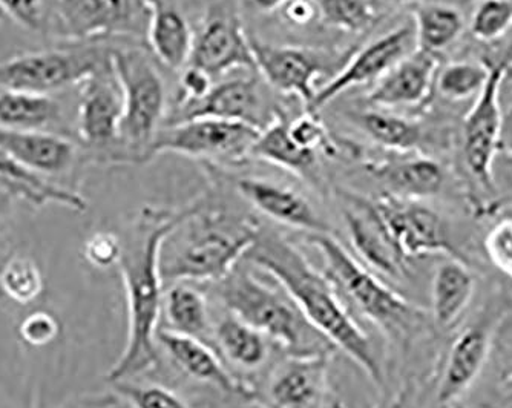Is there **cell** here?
<instances>
[{
  "mask_svg": "<svg viewBox=\"0 0 512 408\" xmlns=\"http://www.w3.org/2000/svg\"><path fill=\"white\" fill-rule=\"evenodd\" d=\"M197 204L180 211L145 208L131 228L119 234L122 254L117 267L125 287L128 339L122 355L106 375L109 384L129 381L158 364V323L165 297L161 249L166 238L195 211Z\"/></svg>",
  "mask_w": 512,
  "mask_h": 408,
  "instance_id": "cell-1",
  "label": "cell"
},
{
  "mask_svg": "<svg viewBox=\"0 0 512 408\" xmlns=\"http://www.w3.org/2000/svg\"><path fill=\"white\" fill-rule=\"evenodd\" d=\"M244 261L269 274L289 293L307 321L336 350L356 362L373 385L385 390V372L375 346L329 278L318 272L301 249L279 232L261 226Z\"/></svg>",
  "mask_w": 512,
  "mask_h": 408,
  "instance_id": "cell-2",
  "label": "cell"
},
{
  "mask_svg": "<svg viewBox=\"0 0 512 408\" xmlns=\"http://www.w3.org/2000/svg\"><path fill=\"white\" fill-rule=\"evenodd\" d=\"M322 258V272L338 290L345 306L375 324L390 343L410 349L430 329L427 310L391 289L375 272L342 246L333 234L307 235Z\"/></svg>",
  "mask_w": 512,
  "mask_h": 408,
  "instance_id": "cell-3",
  "label": "cell"
},
{
  "mask_svg": "<svg viewBox=\"0 0 512 408\" xmlns=\"http://www.w3.org/2000/svg\"><path fill=\"white\" fill-rule=\"evenodd\" d=\"M261 226L226 212L195 211L166 238L160 269L165 284L223 280L247 254Z\"/></svg>",
  "mask_w": 512,
  "mask_h": 408,
  "instance_id": "cell-4",
  "label": "cell"
},
{
  "mask_svg": "<svg viewBox=\"0 0 512 408\" xmlns=\"http://www.w3.org/2000/svg\"><path fill=\"white\" fill-rule=\"evenodd\" d=\"M217 293L229 313L263 333L289 355L336 352L329 339L307 321L289 293L283 287L264 283L244 260L217 281Z\"/></svg>",
  "mask_w": 512,
  "mask_h": 408,
  "instance_id": "cell-5",
  "label": "cell"
},
{
  "mask_svg": "<svg viewBox=\"0 0 512 408\" xmlns=\"http://www.w3.org/2000/svg\"><path fill=\"white\" fill-rule=\"evenodd\" d=\"M112 66L122 85L125 108L119 143L122 162L145 163L165 116V82L154 63L137 48H112Z\"/></svg>",
  "mask_w": 512,
  "mask_h": 408,
  "instance_id": "cell-6",
  "label": "cell"
},
{
  "mask_svg": "<svg viewBox=\"0 0 512 408\" xmlns=\"http://www.w3.org/2000/svg\"><path fill=\"white\" fill-rule=\"evenodd\" d=\"M102 43H62L0 62V88L34 94H59L79 86L111 60Z\"/></svg>",
  "mask_w": 512,
  "mask_h": 408,
  "instance_id": "cell-7",
  "label": "cell"
},
{
  "mask_svg": "<svg viewBox=\"0 0 512 408\" xmlns=\"http://www.w3.org/2000/svg\"><path fill=\"white\" fill-rule=\"evenodd\" d=\"M148 0H50L46 34L60 43L148 36Z\"/></svg>",
  "mask_w": 512,
  "mask_h": 408,
  "instance_id": "cell-8",
  "label": "cell"
},
{
  "mask_svg": "<svg viewBox=\"0 0 512 408\" xmlns=\"http://www.w3.org/2000/svg\"><path fill=\"white\" fill-rule=\"evenodd\" d=\"M512 312V297L505 290L486 298L479 312L451 343L437 384V402L454 404L470 390L485 367L500 327Z\"/></svg>",
  "mask_w": 512,
  "mask_h": 408,
  "instance_id": "cell-9",
  "label": "cell"
},
{
  "mask_svg": "<svg viewBox=\"0 0 512 408\" xmlns=\"http://www.w3.org/2000/svg\"><path fill=\"white\" fill-rule=\"evenodd\" d=\"M335 352L289 355L273 367L253 404L261 408H344L330 381Z\"/></svg>",
  "mask_w": 512,
  "mask_h": 408,
  "instance_id": "cell-10",
  "label": "cell"
},
{
  "mask_svg": "<svg viewBox=\"0 0 512 408\" xmlns=\"http://www.w3.org/2000/svg\"><path fill=\"white\" fill-rule=\"evenodd\" d=\"M260 134V129L253 126L227 120L192 119L171 123L155 135L145 162L166 152L220 162H243L250 157Z\"/></svg>",
  "mask_w": 512,
  "mask_h": 408,
  "instance_id": "cell-11",
  "label": "cell"
},
{
  "mask_svg": "<svg viewBox=\"0 0 512 408\" xmlns=\"http://www.w3.org/2000/svg\"><path fill=\"white\" fill-rule=\"evenodd\" d=\"M76 132L82 148L100 157L114 160V148L120 143L123 119V89L111 60L79 86Z\"/></svg>",
  "mask_w": 512,
  "mask_h": 408,
  "instance_id": "cell-12",
  "label": "cell"
},
{
  "mask_svg": "<svg viewBox=\"0 0 512 408\" xmlns=\"http://www.w3.org/2000/svg\"><path fill=\"white\" fill-rule=\"evenodd\" d=\"M375 204L405 260L427 255H447L463 260L451 243L447 224L421 201L385 194Z\"/></svg>",
  "mask_w": 512,
  "mask_h": 408,
  "instance_id": "cell-13",
  "label": "cell"
},
{
  "mask_svg": "<svg viewBox=\"0 0 512 408\" xmlns=\"http://www.w3.org/2000/svg\"><path fill=\"white\" fill-rule=\"evenodd\" d=\"M509 71L508 62L490 68V77L465 119L463 154L468 171L488 191L494 189L493 163L502 142L503 116L500 89Z\"/></svg>",
  "mask_w": 512,
  "mask_h": 408,
  "instance_id": "cell-14",
  "label": "cell"
},
{
  "mask_svg": "<svg viewBox=\"0 0 512 408\" xmlns=\"http://www.w3.org/2000/svg\"><path fill=\"white\" fill-rule=\"evenodd\" d=\"M283 112L273 109L266 89L256 77L227 80L194 103L178 106L171 123L192 119H218L266 129Z\"/></svg>",
  "mask_w": 512,
  "mask_h": 408,
  "instance_id": "cell-15",
  "label": "cell"
},
{
  "mask_svg": "<svg viewBox=\"0 0 512 408\" xmlns=\"http://www.w3.org/2000/svg\"><path fill=\"white\" fill-rule=\"evenodd\" d=\"M339 197L345 228L358 257L379 277L394 281L408 277V261L391 238L375 201L347 191H339Z\"/></svg>",
  "mask_w": 512,
  "mask_h": 408,
  "instance_id": "cell-16",
  "label": "cell"
},
{
  "mask_svg": "<svg viewBox=\"0 0 512 408\" xmlns=\"http://www.w3.org/2000/svg\"><path fill=\"white\" fill-rule=\"evenodd\" d=\"M411 47H416L414 22L394 28L379 39L368 43L367 47L348 59L344 68H341L327 85L318 89L315 99L307 106V111L318 112L322 106L332 102L348 89L382 79L402 59L413 53Z\"/></svg>",
  "mask_w": 512,
  "mask_h": 408,
  "instance_id": "cell-17",
  "label": "cell"
},
{
  "mask_svg": "<svg viewBox=\"0 0 512 408\" xmlns=\"http://www.w3.org/2000/svg\"><path fill=\"white\" fill-rule=\"evenodd\" d=\"M256 71L279 93L296 96L309 106L315 99L319 76L329 71L327 60L310 50L275 47L250 37Z\"/></svg>",
  "mask_w": 512,
  "mask_h": 408,
  "instance_id": "cell-18",
  "label": "cell"
},
{
  "mask_svg": "<svg viewBox=\"0 0 512 408\" xmlns=\"http://www.w3.org/2000/svg\"><path fill=\"white\" fill-rule=\"evenodd\" d=\"M0 146L25 168L59 186H63V178L76 171L83 158L82 146L57 132L0 129Z\"/></svg>",
  "mask_w": 512,
  "mask_h": 408,
  "instance_id": "cell-19",
  "label": "cell"
},
{
  "mask_svg": "<svg viewBox=\"0 0 512 408\" xmlns=\"http://www.w3.org/2000/svg\"><path fill=\"white\" fill-rule=\"evenodd\" d=\"M158 346L165 350L175 366L194 381L211 385L214 389L253 404L255 389L247 382L235 378L224 367L217 353L201 339L181 335L171 330L160 329L157 333Z\"/></svg>",
  "mask_w": 512,
  "mask_h": 408,
  "instance_id": "cell-20",
  "label": "cell"
},
{
  "mask_svg": "<svg viewBox=\"0 0 512 408\" xmlns=\"http://www.w3.org/2000/svg\"><path fill=\"white\" fill-rule=\"evenodd\" d=\"M238 194L256 211L276 223L313 234H333V228L299 192L264 178L243 177L235 180Z\"/></svg>",
  "mask_w": 512,
  "mask_h": 408,
  "instance_id": "cell-21",
  "label": "cell"
},
{
  "mask_svg": "<svg viewBox=\"0 0 512 408\" xmlns=\"http://www.w3.org/2000/svg\"><path fill=\"white\" fill-rule=\"evenodd\" d=\"M189 65L215 77L237 68L256 70L255 57L240 22L234 16L217 14L207 19L194 37Z\"/></svg>",
  "mask_w": 512,
  "mask_h": 408,
  "instance_id": "cell-22",
  "label": "cell"
},
{
  "mask_svg": "<svg viewBox=\"0 0 512 408\" xmlns=\"http://www.w3.org/2000/svg\"><path fill=\"white\" fill-rule=\"evenodd\" d=\"M436 68L434 54L413 51L378 80L367 100L381 108L417 105L430 93Z\"/></svg>",
  "mask_w": 512,
  "mask_h": 408,
  "instance_id": "cell-23",
  "label": "cell"
},
{
  "mask_svg": "<svg viewBox=\"0 0 512 408\" xmlns=\"http://www.w3.org/2000/svg\"><path fill=\"white\" fill-rule=\"evenodd\" d=\"M0 129L68 135V114L57 94L0 88Z\"/></svg>",
  "mask_w": 512,
  "mask_h": 408,
  "instance_id": "cell-24",
  "label": "cell"
},
{
  "mask_svg": "<svg viewBox=\"0 0 512 408\" xmlns=\"http://www.w3.org/2000/svg\"><path fill=\"white\" fill-rule=\"evenodd\" d=\"M0 191L11 198L43 208L46 204H59L74 212H85L88 203L74 189L54 185L51 181L25 168L19 160L0 146Z\"/></svg>",
  "mask_w": 512,
  "mask_h": 408,
  "instance_id": "cell-25",
  "label": "cell"
},
{
  "mask_svg": "<svg viewBox=\"0 0 512 408\" xmlns=\"http://www.w3.org/2000/svg\"><path fill=\"white\" fill-rule=\"evenodd\" d=\"M476 277L467 263L450 258L437 266L431 283V323L448 330L462 318L473 301Z\"/></svg>",
  "mask_w": 512,
  "mask_h": 408,
  "instance_id": "cell-26",
  "label": "cell"
},
{
  "mask_svg": "<svg viewBox=\"0 0 512 408\" xmlns=\"http://www.w3.org/2000/svg\"><path fill=\"white\" fill-rule=\"evenodd\" d=\"M151 7L149 47L169 70L180 71L189 65L194 48V34L180 10L165 0H148Z\"/></svg>",
  "mask_w": 512,
  "mask_h": 408,
  "instance_id": "cell-27",
  "label": "cell"
},
{
  "mask_svg": "<svg viewBox=\"0 0 512 408\" xmlns=\"http://www.w3.org/2000/svg\"><path fill=\"white\" fill-rule=\"evenodd\" d=\"M368 172L388 188V194L407 200H424L439 194L444 169L430 158H407L398 162L370 163Z\"/></svg>",
  "mask_w": 512,
  "mask_h": 408,
  "instance_id": "cell-28",
  "label": "cell"
},
{
  "mask_svg": "<svg viewBox=\"0 0 512 408\" xmlns=\"http://www.w3.org/2000/svg\"><path fill=\"white\" fill-rule=\"evenodd\" d=\"M161 313H165L168 324L160 329L192 336L204 343L207 339L214 338V324L209 315L206 298L200 290L189 284L180 281L165 289Z\"/></svg>",
  "mask_w": 512,
  "mask_h": 408,
  "instance_id": "cell-29",
  "label": "cell"
},
{
  "mask_svg": "<svg viewBox=\"0 0 512 408\" xmlns=\"http://www.w3.org/2000/svg\"><path fill=\"white\" fill-rule=\"evenodd\" d=\"M250 155L304 178L315 175L316 152L301 148L292 139L289 120L283 114L261 131Z\"/></svg>",
  "mask_w": 512,
  "mask_h": 408,
  "instance_id": "cell-30",
  "label": "cell"
},
{
  "mask_svg": "<svg viewBox=\"0 0 512 408\" xmlns=\"http://www.w3.org/2000/svg\"><path fill=\"white\" fill-rule=\"evenodd\" d=\"M214 339L220 352L241 369H260L269 358L270 339L232 313L215 324Z\"/></svg>",
  "mask_w": 512,
  "mask_h": 408,
  "instance_id": "cell-31",
  "label": "cell"
},
{
  "mask_svg": "<svg viewBox=\"0 0 512 408\" xmlns=\"http://www.w3.org/2000/svg\"><path fill=\"white\" fill-rule=\"evenodd\" d=\"M416 45L419 50L437 53L459 39L463 31V19L456 8L448 5H427L414 14Z\"/></svg>",
  "mask_w": 512,
  "mask_h": 408,
  "instance_id": "cell-32",
  "label": "cell"
},
{
  "mask_svg": "<svg viewBox=\"0 0 512 408\" xmlns=\"http://www.w3.org/2000/svg\"><path fill=\"white\" fill-rule=\"evenodd\" d=\"M356 122L370 135V139L393 151L408 152L421 142V128L416 123L388 112H362L356 117Z\"/></svg>",
  "mask_w": 512,
  "mask_h": 408,
  "instance_id": "cell-33",
  "label": "cell"
},
{
  "mask_svg": "<svg viewBox=\"0 0 512 408\" xmlns=\"http://www.w3.org/2000/svg\"><path fill=\"white\" fill-rule=\"evenodd\" d=\"M0 287L16 303H33L43 290L42 272L31 258L14 257L0 274Z\"/></svg>",
  "mask_w": 512,
  "mask_h": 408,
  "instance_id": "cell-34",
  "label": "cell"
},
{
  "mask_svg": "<svg viewBox=\"0 0 512 408\" xmlns=\"http://www.w3.org/2000/svg\"><path fill=\"white\" fill-rule=\"evenodd\" d=\"M490 77V68L477 63H451L442 70L437 79L439 93L450 100H465L479 96Z\"/></svg>",
  "mask_w": 512,
  "mask_h": 408,
  "instance_id": "cell-35",
  "label": "cell"
},
{
  "mask_svg": "<svg viewBox=\"0 0 512 408\" xmlns=\"http://www.w3.org/2000/svg\"><path fill=\"white\" fill-rule=\"evenodd\" d=\"M319 10L325 24L345 33H362L375 20L367 0H319Z\"/></svg>",
  "mask_w": 512,
  "mask_h": 408,
  "instance_id": "cell-36",
  "label": "cell"
},
{
  "mask_svg": "<svg viewBox=\"0 0 512 408\" xmlns=\"http://www.w3.org/2000/svg\"><path fill=\"white\" fill-rule=\"evenodd\" d=\"M115 395L131 408H195L174 390L157 384H134L131 381H119L111 384Z\"/></svg>",
  "mask_w": 512,
  "mask_h": 408,
  "instance_id": "cell-37",
  "label": "cell"
},
{
  "mask_svg": "<svg viewBox=\"0 0 512 408\" xmlns=\"http://www.w3.org/2000/svg\"><path fill=\"white\" fill-rule=\"evenodd\" d=\"M471 33L482 42H494L512 28V0H480L471 16Z\"/></svg>",
  "mask_w": 512,
  "mask_h": 408,
  "instance_id": "cell-38",
  "label": "cell"
},
{
  "mask_svg": "<svg viewBox=\"0 0 512 408\" xmlns=\"http://www.w3.org/2000/svg\"><path fill=\"white\" fill-rule=\"evenodd\" d=\"M50 0H0V14L31 33L46 34Z\"/></svg>",
  "mask_w": 512,
  "mask_h": 408,
  "instance_id": "cell-39",
  "label": "cell"
},
{
  "mask_svg": "<svg viewBox=\"0 0 512 408\" xmlns=\"http://www.w3.org/2000/svg\"><path fill=\"white\" fill-rule=\"evenodd\" d=\"M289 132L301 148L322 151L327 155L336 154V146L330 140L329 131L319 119L318 112L307 111L304 116L289 122Z\"/></svg>",
  "mask_w": 512,
  "mask_h": 408,
  "instance_id": "cell-40",
  "label": "cell"
},
{
  "mask_svg": "<svg viewBox=\"0 0 512 408\" xmlns=\"http://www.w3.org/2000/svg\"><path fill=\"white\" fill-rule=\"evenodd\" d=\"M483 246L493 266L512 283V218H503L494 224Z\"/></svg>",
  "mask_w": 512,
  "mask_h": 408,
  "instance_id": "cell-41",
  "label": "cell"
},
{
  "mask_svg": "<svg viewBox=\"0 0 512 408\" xmlns=\"http://www.w3.org/2000/svg\"><path fill=\"white\" fill-rule=\"evenodd\" d=\"M122 254V240L114 232H96L85 241L83 255L85 260L96 269L117 266Z\"/></svg>",
  "mask_w": 512,
  "mask_h": 408,
  "instance_id": "cell-42",
  "label": "cell"
},
{
  "mask_svg": "<svg viewBox=\"0 0 512 408\" xmlns=\"http://www.w3.org/2000/svg\"><path fill=\"white\" fill-rule=\"evenodd\" d=\"M59 333V324L54 316L46 312H36L28 316L20 326V336L25 343L33 347H43L50 344Z\"/></svg>",
  "mask_w": 512,
  "mask_h": 408,
  "instance_id": "cell-43",
  "label": "cell"
},
{
  "mask_svg": "<svg viewBox=\"0 0 512 408\" xmlns=\"http://www.w3.org/2000/svg\"><path fill=\"white\" fill-rule=\"evenodd\" d=\"M181 97L178 99L180 106L197 102L203 99L212 89V76L197 66L188 65L181 73Z\"/></svg>",
  "mask_w": 512,
  "mask_h": 408,
  "instance_id": "cell-44",
  "label": "cell"
},
{
  "mask_svg": "<svg viewBox=\"0 0 512 408\" xmlns=\"http://www.w3.org/2000/svg\"><path fill=\"white\" fill-rule=\"evenodd\" d=\"M279 11L287 24L296 28L309 27L321 19L319 0H286Z\"/></svg>",
  "mask_w": 512,
  "mask_h": 408,
  "instance_id": "cell-45",
  "label": "cell"
},
{
  "mask_svg": "<svg viewBox=\"0 0 512 408\" xmlns=\"http://www.w3.org/2000/svg\"><path fill=\"white\" fill-rule=\"evenodd\" d=\"M59 408H126L125 402L115 393L105 395H89L77 398Z\"/></svg>",
  "mask_w": 512,
  "mask_h": 408,
  "instance_id": "cell-46",
  "label": "cell"
},
{
  "mask_svg": "<svg viewBox=\"0 0 512 408\" xmlns=\"http://www.w3.org/2000/svg\"><path fill=\"white\" fill-rule=\"evenodd\" d=\"M411 389L405 387V389L399 390L398 393H394L391 396H382L381 401L373 408H410Z\"/></svg>",
  "mask_w": 512,
  "mask_h": 408,
  "instance_id": "cell-47",
  "label": "cell"
},
{
  "mask_svg": "<svg viewBox=\"0 0 512 408\" xmlns=\"http://www.w3.org/2000/svg\"><path fill=\"white\" fill-rule=\"evenodd\" d=\"M250 2L256 10L269 13V11L279 10L286 0H250Z\"/></svg>",
  "mask_w": 512,
  "mask_h": 408,
  "instance_id": "cell-48",
  "label": "cell"
},
{
  "mask_svg": "<svg viewBox=\"0 0 512 408\" xmlns=\"http://www.w3.org/2000/svg\"><path fill=\"white\" fill-rule=\"evenodd\" d=\"M500 385H502L503 393L512 401V362L506 367L500 376Z\"/></svg>",
  "mask_w": 512,
  "mask_h": 408,
  "instance_id": "cell-49",
  "label": "cell"
},
{
  "mask_svg": "<svg viewBox=\"0 0 512 408\" xmlns=\"http://www.w3.org/2000/svg\"><path fill=\"white\" fill-rule=\"evenodd\" d=\"M506 139L512 142V105L509 106L508 112L503 117L502 140Z\"/></svg>",
  "mask_w": 512,
  "mask_h": 408,
  "instance_id": "cell-50",
  "label": "cell"
},
{
  "mask_svg": "<svg viewBox=\"0 0 512 408\" xmlns=\"http://www.w3.org/2000/svg\"><path fill=\"white\" fill-rule=\"evenodd\" d=\"M11 200L13 198L8 197V195H2L0 197V223L5 220V217H7L8 211H10L11 208Z\"/></svg>",
  "mask_w": 512,
  "mask_h": 408,
  "instance_id": "cell-51",
  "label": "cell"
},
{
  "mask_svg": "<svg viewBox=\"0 0 512 408\" xmlns=\"http://www.w3.org/2000/svg\"><path fill=\"white\" fill-rule=\"evenodd\" d=\"M505 180L506 185H508V188L512 191V160L508 163V165H506Z\"/></svg>",
  "mask_w": 512,
  "mask_h": 408,
  "instance_id": "cell-52",
  "label": "cell"
},
{
  "mask_svg": "<svg viewBox=\"0 0 512 408\" xmlns=\"http://www.w3.org/2000/svg\"><path fill=\"white\" fill-rule=\"evenodd\" d=\"M385 2H391V4H408V2H414V0H385Z\"/></svg>",
  "mask_w": 512,
  "mask_h": 408,
  "instance_id": "cell-53",
  "label": "cell"
},
{
  "mask_svg": "<svg viewBox=\"0 0 512 408\" xmlns=\"http://www.w3.org/2000/svg\"><path fill=\"white\" fill-rule=\"evenodd\" d=\"M0 289H2V287H0Z\"/></svg>",
  "mask_w": 512,
  "mask_h": 408,
  "instance_id": "cell-54",
  "label": "cell"
}]
</instances>
